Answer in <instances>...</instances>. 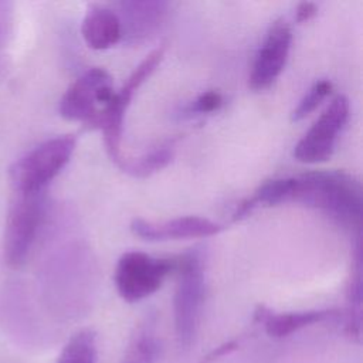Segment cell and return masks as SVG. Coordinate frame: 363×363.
<instances>
[{"mask_svg":"<svg viewBox=\"0 0 363 363\" xmlns=\"http://www.w3.org/2000/svg\"><path fill=\"white\" fill-rule=\"evenodd\" d=\"M174 267L172 259L155 258L142 251H128L116 264V289L126 302L142 301L162 286Z\"/></svg>","mask_w":363,"mask_h":363,"instance_id":"obj_7","label":"cell"},{"mask_svg":"<svg viewBox=\"0 0 363 363\" xmlns=\"http://www.w3.org/2000/svg\"><path fill=\"white\" fill-rule=\"evenodd\" d=\"M81 34L92 50H108L122 38L118 14L101 4H91L81 24Z\"/></svg>","mask_w":363,"mask_h":363,"instance_id":"obj_12","label":"cell"},{"mask_svg":"<svg viewBox=\"0 0 363 363\" xmlns=\"http://www.w3.org/2000/svg\"><path fill=\"white\" fill-rule=\"evenodd\" d=\"M164 54V47L160 45L152 50L132 71L128 77L122 88L113 94L111 102L96 115L92 128H99L104 132V142L106 152L112 162H115L119 167L123 164L125 159L121 155V139H122V128H123V116L125 111L136 92V89L150 77V74L160 64Z\"/></svg>","mask_w":363,"mask_h":363,"instance_id":"obj_4","label":"cell"},{"mask_svg":"<svg viewBox=\"0 0 363 363\" xmlns=\"http://www.w3.org/2000/svg\"><path fill=\"white\" fill-rule=\"evenodd\" d=\"M292 43V31L285 20H277L272 23L267 35L254 58L250 86L254 91H262L268 88L282 72Z\"/></svg>","mask_w":363,"mask_h":363,"instance_id":"obj_9","label":"cell"},{"mask_svg":"<svg viewBox=\"0 0 363 363\" xmlns=\"http://www.w3.org/2000/svg\"><path fill=\"white\" fill-rule=\"evenodd\" d=\"M332 92V82L329 79H319L316 81L309 91L303 95L299 101L296 108L291 113V121L298 122L306 118L312 111H315L319 104Z\"/></svg>","mask_w":363,"mask_h":363,"instance_id":"obj_17","label":"cell"},{"mask_svg":"<svg viewBox=\"0 0 363 363\" xmlns=\"http://www.w3.org/2000/svg\"><path fill=\"white\" fill-rule=\"evenodd\" d=\"M223 105V96L218 91H206L200 94L189 106V112L211 113Z\"/></svg>","mask_w":363,"mask_h":363,"instance_id":"obj_20","label":"cell"},{"mask_svg":"<svg viewBox=\"0 0 363 363\" xmlns=\"http://www.w3.org/2000/svg\"><path fill=\"white\" fill-rule=\"evenodd\" d=\"M77 146L74 135L51 138L24 156L11 167V183L16 194H41L69 162Z\"/></svg>","mask_w":363,"mask_h":363,"instance_id":"obj_2","label":"cell"},{"mask_svg":"<svg viewBox=\"0 0 363 363\" xmlns=\"http://www.w3.org/2000/svg\"><path fill=\"white\" fill-rule=\"evenodd\" d=\"M173 157L172 145L159 146L136 159H126L122 164V170L135 177H146L152 173L166 167Z\"/></svg>","mask_w":363,"mask_h":363,"instance_id":"obj_16","label":"cell"},{"mask_svg":"<svg viewBox=\"0 0 363 363\" xmlns=\"http://www.w3.org/2000/svg\"><path fill=\"white\" fill-rule=\"evenodd\" d=\"M118 9L122 38L128 44H140L149 40L162 26L167 13V3L160 0L121 1Z\"/></svg>","mask_w":363,"mask_h":363,"instance_id":"obj_10","label":"cell"},{"mask_svg":"<svg viewBox=\"0 0 363 363\" xmlns=\"http://www.w3.org/2000/svg\"><path fill=\"white\" fill-rule=\"evenodd\" d=\"M335 318H339V312L335 309L274 313L265 306H258L255 311V320L262 322L265 326V332L271 337L277 339L286 337L305 326H311L313 323Z\"/></svg>","mask_w":363,"mask_h":363,"instance_id":"obj_13","label":"cell"},{"mask_svg":"<svg viewBox=\"0 0 363 363\" xmlns=\"http://www.w3.org/2000/svg\"><path fill=\"white\" fill-rule=\"evenodd\" d=\"M349 313L346 319V330L352 337H360V322H362V245L360 234L356 235L354 248V267L352 279L347 286Z\"/></svg>","mask_w":363,"mask_h":363,"instance_id":"obj_14","label":"cell"},{"mask_svg":"<svg viewBox=\"0 0 363 363\" xmlns=\"http://www.w3.org/2000/svg\"><path fill=\"white\" fill-rule=\"evenodd\" d=\"M44 217V193L17 194L9 208L3 240V257L10 268H18L27 261L40 234Z\"/></svg>","mask_w":363,"mask_h":363,"instance_id":"obj_3","label":"cell"},{"mask_svg":"<svg viewBox=\"0 0 363 363\" xmlns=\"http://www.w3.org/2000/svg\"><path fill=\"white\" fill-rule=\"evenodd\" d=\"M112 78L99 67H92L79 75L60 99V115L67 121L92 125L96 115L113 96Z\"/></svg>","mask_w":363,"mask_h":363,"instance_id":"obj_6","label":"cell"},{"mask_svg":"<svg viewBox=\"0 0 363 363\" xmlns=\"http://www.w3.org/2000/svg\"><path fill=\"white\" fill-rule=\"evenodd\" d=\"M176 267H179V278L173 298L174 329L179 345L189 347L197 332L204 298V274L196 254L183 255Z\"/></svg>","mask_w":363,"mask_h":363,"instance_id":"obj_5","label":"cell"},{"mask_svg":"<svg viewBox=\"0 0 363 363\" xmlns=\"http://www.w3.org/2000/svg\"><path fill=\"white\" fill-rule=\"evenodd\" d=\"M316 13H318V7H316L315 3L302 1L296 7V17L295 18H296L298 23H303V21L311 20Z\"/></svg>","mask_w":363,"mask_h":363,"instance_id":"obj_21","label":"cell"},{"mask_svg":"<svg viewBox=\"0 0 363 363\" xmlns=\"http://www.w3.org/2000/svg\"><path fill=\"white\" fill-rule=\"evenodd\" d=\"M223 228L224 227L221 224L197 216L177 217L162 223L135 218L130 223V230L133 234L150 241L210 237L218 234Z\"/></svg>","mask_w":363,"mask_h":363,"instance_id":"obj_11","label":"cell"},{"mask_svg":"<svg viewBox=\"0 0 363 363\" xmlns=\"http://www.w3.org/2000/svg\"><path fill=\"white\" fill-rule=\"evenodd\" d=\"M292 201L320 210L340 225L360 233L362 186L346 172L318 170L296 176Z\"/></svg>","mask_w":363,"mask_h":363,"instance_id":"obj_1","label":"cell"},{"mask_svg":"<svg viewBox=\"0 0 363 363\" xmlns=\"http://www.w3.org/2000/svg\"><path fill=\"white\" fill-rule=\"evenodd\" d=\"M96 335L91 329H81L74 333L58 354L57 363H96Z\"/></svg>","mask_w":363,"mask_h":363,"instance_id":"obj_15","label":"cell"},{"mask_svg":"<svg viewBox=\"0 0 363 363\" xmlns=\"http://www.w3.org/2000/svg\"><path fill=\"white\" fill-rule=\"evenodd\" d=\"M350 112L349 99L345 95H336L319 118L312 123L308 132L294 147V157L302 163H320L328 160L336 145V139Z\"/></svg>","mask_w":363,"mask_h":363,"instance_id":"obj_8","label":"cell"},{"mask_svg":"<svg viewBox=\"0 0 363 363\" xmlns=\"http://www.w3.org/2000/svg\"><path fill=\"white\" fill-rule=\"evenodd\" d=\"M13 34V6L7 1H0V74L6 68L7 50Z\"/></svg>","mask_w":363,"mask_h":363,"instance_id":"obj_19","label":"cell"},{"mask_svg":"<svg viewBox=\"0 0 363 363\" xmlns=\"http://www.w3.org/2000/svg\"><path fill=\"white\" fill-rule=\"evenodd\" d=\"M157 342L152 333H140L129 346L122 363H155L157 357Z\"/></svg>","mask_w":363,"mask_h":363,"instance_id":"obj_18","label":"cell"}]
</instances>
